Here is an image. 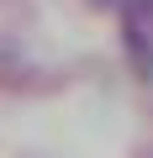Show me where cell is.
<instances>
[{
  "label": "cell",
  "instance_id": "obj_1",
  "mask_svg": "<svg viewBox=\"0 0 153 158\" xmlns=\"http://www.w3.org/2000/svg\"><path fill=\"white\" fill-rule=\"evenodd\" d=\"M121 11V48L137 79H153V0H116Z\"/></svg>",
  "mask_w": 153,
  "mask_h": 158
},
{
  "label": "cell",
  "instance_id": "obj_2",
  "mask_svg": "<svg viewBox=\"0 0 153 158\" xmlns=\"http://www.w3.org/2000/svg\"><path fill=\"white\" fill-rule=\"evenodd\" d=\"M90 6H95V11H106V6H116V0H90Z\"/></svg>",
  "mask_w": 153,
  "mask_h": 158
},
{
  "label": "cell",
  "instance_id": "obj_3",
  "mask_svg": "<svg viewBox=\"0 0 153 158\" xmlns=\"http://www.w3.org/2000/svg\"><path fill=\"white\" fill-rule=\"evenodd\" d=\"M148 158H153V153H148Z\"/></svg>",
  "mask_w": 153,
  "mask_h": 158
}]
</instances>
